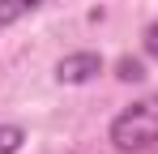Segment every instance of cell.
<instances>
[{"instance_id": "cell-5", "label": "cell", "mask_w": 158, "mask_h": 154, "mask_svg": "<svg viewBox=\"0 0 158 154\" xmlns=\"http://www.w3.org/2000/svg\"><path fill=\"white\" fill-rule=\"evenodd\" d=\"M115 77H120V81H141V77H145V64L132 60V56H124V60L115 64Z\"/></svg>"}, {"instance_id": "cell-4", "label": "cell", "mask_w": 158, "mask_h": 154, "mask_svg": "<svg viewBox=\"0 0 158 154\" xmlns=\"http://www.w3.org/2000/svg\"><path fill=\"white\" fill-rule=\"evenodd\" d=\"M26 146V128L22 124H0V154H17Z\"/></svg>"}, {"instance_id": "cell-1", "label": "cell", "mask_w": 158, "mask_h": 154, "mask_svg": "<svg viewBox=\"0 0 158 154\" xmlns=\"http://www.w3.org/2000/svg\"><path fill=\"white\" fill-rule=\"evenodd\" d=\"M107 137H111V146H115L120 154L150 150V146L158 141V94H150V99H141V103H132V107H124V111L111 120Z\"/></svg>"}, {"instance_id": "cell-3", "label": "cell", "mask_w": 158, "mask_h": 154, "mask_svg": "<svg viewBox=\"0 0 158 154\" xmlns=\"http://www.w3.org/2000/svg\"><path fill=\"white\" fill-rule=\"evenodd\" d=\"M47 0H0V30L13 22H22L26 13H34V9H43Z\"/></svg>"}, {"instance_id": "cell-6", "label": "cell", "mask_w": 158, "mask_h": 154, "mask_svg": "<svg viewBox=\"0 0 158 154\" xmlns=\"http://www.w3.org/2000/svg\"><path fill=\"white\" fill-rule=\"evenodd\" d=\"M141 43H145V56H150V60H158V22L145 26V39H141Z\"/></svg>"}, {"instance_id": "cell-2", "label": "cell", "mask_w": 158, "mask_h": 154, "mask_svg": "<svg viewBox=\"0 0 158 154\" xmlns=\"http://www.w3.org/2000/svg\"><path fill=\"white\" fill-rule=\"evenodd\" d=\"M98 73H103V56L98 51H73V56H64L56 64V81L60 86H85Z\"/></svg>"}]
</instances>
